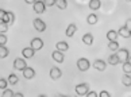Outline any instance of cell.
I'll list each match as a JSON object with an SVG mask.
<instances>
[{"mask_svg":"<svg viewBox=\"0 0 131 97\" xmlns=\"http://www.w3.org/2000/svg\"><path fill=\"white\" fill-rule=\"evenodd\" d=\"M115 55L118 57L119 64H120V62H122V64H124V62L130 61V51L127 50V48H119L118 53H116Z\"/></svg>","mask_w":131,"mask_h":97,"instance_id":"obj_1","label":"cell"},{"mask_svg":"<svg viewBox=\"0 0 131 97\" xmlns=\"http://www.w3.org/2000/svg\"><path fill=\"white\" fill-rule=\"evenodd\" d=\"M77 67H79V70H81V71H86L91 67V64L86 58H80V59L77 61Z\"/></svg>","mask_w":131,"mask_h":97,"instance_id":"obj_2","label":"cell"},{"mask_svg":"<svg viewBox=\"0 0 131 97\" xmlns=\"http://www.w3.org/2000/svg\"><path fill=\"white\" fill-rule=\"evenodd\" d=\"M89 92V85L88 84H79V85H76V93L79 94V96H85L86 93Z\"/></svg>","mask_w":131,"mask_h":97,"instance_id":"obj_3","label":"cell"},{"mask_svg":"<svg viewBox=\"0 0 131 97\" xmlns=\"http://www.w3.org/2000/svg\"><path fill=\"white\" fill-rule=\"evenodd\" d=\"M32 24H34V28H35L37 31H39V32H43V31L46 30V23L42 22L39 18H35V19H34Z\"/></svg>","mask_w":131,"mask_h":97,"instance_id":"obj_4","label":"cell"},{"mask_svg":"<svg viewBox=\"0 0 131 97\" xmlns=\"http://www.w3.org/2000/svg\"><path fill=\"white\" fill-rule=\"evenodd\" d=\"M30 47H31V50H34V51L41 50V48L43 47V41L41 39V38H34V39H31Z\"/></svg>","mask_w":131,"mask_h":97,"instance_id":"obj_5","label":"cell"},{"mask_svg":"<svg viewBox=\"0 0 131 97\" xmlns=\"http://www.w3.org/2000/svg\"><path fill=\"white\" fill-rule=\"evenodd\" d=\"M14 67H15L16 70H25L27 67V64H26L25 58H16V59L14 61Z\"/></svg>","mask_w":131,"mask_h":97,"instance_id":"obj_6","label":"cell"},{"mask_svg":"<svg viewBox=\"0 0 131 97\" xmlns=\"http://www.w3.org/2000/svg\"><path fill=\"white\" fill-rule=\"evenodd\" d=\"M32 8L37 14H43L46 11V6L43 4V2H35L32 4Z\"/></svg>","mask_w":131,"mask_h":97,"instance_id":"obj_7","label":"cell"},{"mask_svg":"<svg viewBox=\"0 0 131 97\" xmlns=\"http://www.w3.org/2000/svg\"><path fill=\"white\" fill-rule=\"evenodd\" d=\"M2 22H4V23L7 24V26H11V24L15 22V15H14V12H11V11H9V12H6L4 19H3Z\"/></svg>","mask_w":131,"mask_h":97,"instance_id":"obj_8","label":"cell"},{"mask_svg":"<svg viewBox=\"0 0 131 97\" xmlns=\"http://www.w3.org/2000/svg\"><path fill=\"white\" fill-rule=\"evenodd\" d=\"M61 76H62V71L60 67H51L50 69V78L51 80H58V78H61Z\"/></svg>","mask_w":131,"mask_h":97,"instance_id":"obj_9","label":"cell"},{"mask_svg":"<svg viewBox=\"0 0 131 97\" xmlns=\"http://www.w3.org/2000/svg\"><path fill=\"white\" fill-rule=\"evenodd\" d=\"M93 67L96 70H99V71H104L105 67H107V64H105V61H103V59H96L93 62Z\"/></svg>","mask_w":131,"mask_h":97,"instance_id":"obj_10","label":"cell"},{"mask_svg":"<svg viewBox=\"0 0 131 97\" xmlns=\"http://www.w3.org/2000/svg\"><path fill=\"white\" fill-rule=\"evenodd\" d=\"M22 71H23V77H25L26 80H31V78H34V76H35V70H34L32 67H28V66Z\"/></svg>","mask_w":131,"mask_h":97,"instance_id":"obj_11","label":"cell"},{"mask_svg":"<svg viewBox=\"0 0 131 97\" xmlns=\"http://www.w3.org/2000/svg\"><path fill=\"white\" fill-rule=\"evenodd\" d=\"M51 57H53V59H54L56 62H58V64H62V62L65 61V57H64V53H61V51H53V54H51Z\"/></svg>","mask_w":131,"mask_h":97,"instance_id":"obj_12","label":"cell"},{"mask_svg":"<svg viewBox=\"0 0 131 97\" xmlns=\"http://www.w3.org/2000/svg\"><path fill=\"white\" fill-rule=\"evenodd\" d=\"M34 54H35V51L31 50V47H25V48L22 50V55H23V58H25V59L32 58V57H34Z\"/></svg>","mask_w":131,"mask_h":97,"instance_id":"obj_13","label":"cell"},{"mask_svg":"<svg viewBox=\"0 0 131 97\" xmlns=\"http://www.w3.org/2000/svg\"><path fill=\"white\" fill-rule=\"evenodd\" d=\"M82 43L86 46L93 45V37H92V34H84V35H82Z\"/></svg>","mask_w":131,"mask_h":97,"instance_id":"obj_14","label":"cell"},{"mask_svg":"<svg viewBox=\"0 0 131 97\" xmlns=\"http://www.w3.org/2000/svg\"><path fill=\"white\" fill-rule=\"evenodd\" d=\"M77 31V26L74 23H70L69 26H68V28H66V37H73L74 35V32Z\"/></svg>","mask_w":131,"mask_h":97,"instance_id":"obj_15","label":"cell"},{"mask_svg":"<svg viewBox=\"0 0 131 97\" xmlns=\"http://www.w3.org/2000/svg\"><path fill=\"white\" fill-rule=\"evenodd\" d=\"M118 35H120V37H123V38H130L131 37V32H130V30H127L126 27H120L118 31Z\"/></svg>","mask_w":131,"mask_h":97,"instance_id":"obj_16","label":"cell"},{"mask_svg":"<svg viewBox=\"0 0 131 97\" xmlns=\"http://www.w3.org/2000/svg\"><path fill=\"white\" fill-rule=\"evenodd\" d=\"M107 39H110V42H116V39H118V32L115 30H110L107 32Z\"/></svg>","mask_w":131,"mask_h":97,"instance_id":"obj_17","label":"cell"},{"mask_svg":"<svg viewBox=\"0 0 131 97\" xmlns=\"http://www.w3.org/2000/svg\"><path fill=\"white\" fill-rule=\"evenodd\" d=\"M57 51H66V50H69V45H68L66 42H57Z\"/></svg>","mask_w":131,"mask_h":97,"instance_id":"obj_18","label":"cell"},{"mask_svg":"<svg viewBox=\"0 0 131 97\" xmlns=\"http://www.w3.org/2000/svg\"><path fill=\"white\" fill-rule=\"evenodd\" d=\"M88 7L91 9H99L101 7V2L100 0H91V2L88 3Z\"/></svg>","mask_w":131,"mask_h":97,"instance_id":"obj_19","label":"cell"},{"mask_svg":"<svg viewBox=\"0 0 131 97\" xmlns=\"http://www.w3.org/2000/svg\"><path fill=\"white\" fill-rule=\"evenodd\" d=\"M7 82H9L11 85H16L18 82H19L18 76H16V74H9V76H8V78H7Z\"/></svg>","mask_w":131,"mask_h":97,"instance_id":"obj_20","label":"cell"},{"mask_svg":"<svg viewBox=\"0 0 131 97\" xmlns=\"http://www.w3.org/2000/svg\"><path fill=\"white\" fill-rule=\"evenodd\" d=\"M56 6L60 8V9H65L66 7H68V2L66 0H56Z\"/></svg>","mask_w":131,"mask_h":97,"instance_id":"obj_21","label":"cell"},{"mask_svg":"<svg viewBox=\"0 0 131 97\" xmlns=\"http://www.w3.org/2000/svg\"><path fill=\"white\" fill-rule=\"evenodd\" d=\"M9 54V50L6 46H0V58H7Z\"/></svg>","mask_w":131,"mask_h":97,"instance_id":"obj_22","label":"cell"},{"mask_svg":"<svg viewBox=\"0 0 131 97\" xmlns=\"http://www.w3.org/2000/svg\"><path fill=\"white\" fill-rule=\"evenodd\" d=\"M86 22L89 24H96L97 23V16H96L95 14H91V15H88V18H86Z\"/></svg>","mask_w":131,"mask_h":97,"instance_id":"obj_23","label":"cell"},{"mask_svg":"<svg viewBox=\"0 0 131 97\" xmlns=\"http://www.w3.org/2000/svg\"><path fill=\"white\" fill-rule=\"evenodd\" d=\"M122 82H123L124 86H128V88H130V85H131V77H130V74H124L123 78H122Z\"/></svg>","mask_w":131,"mask_h":97,"instance_id":"obj_24","label":"cell"},{"mask_svg":"<svg viewBox=\"0 0 131 97\" xmlns=\"http://www.w3.org/2000/svg\"><path fill=\"white\" fill-rule=\"evenodd\" d=\"M108 48L111 51H118L119 50V43H118V41L116 42H110L108 43Z\"/></svg>","mask_w":131,"mask_h":97,"instance_id":"obj_25","label":"cell"},{"mask_svg":"<svg viewBox=\"0 0 131 97\" xmlns=\"http://www.w3.org/2000/svg\"><path fill=\"white\" fill-rule=\"evenodd\" d=\"M108 64H110V65H112V66L118 65V64H119V61H118V57H116L115 54L110 55V58H108Z\"/></svg>","mask_w":131,"mask_h":97,"instance_id":"obj_26","label":"cell"},{"mask_svg":"<svg viewBox=\"0 0 131 97\" xmlns=\"http://www.w3.org/2000/svg\"><path fill=\"white\" fill-rule=\"evenodd\" d=\"M123 71L126 73V74H130V73H131V64H130V61H127V62H124V64H123Z\"/></svg>","mask_w":131,"mask_h":97,"instance_id":"obj_27","label":"cell"},{"mask_svg":"<svg viewBox=\"0 0 131 97\" xmlns=\"http://www.w3.org/2000/svg\"><path fill=\"white\" fill-rule=\"evenodd\" d=\"M14 93H15V92H12L11 89H4L2 97H14Z\"/></svg>","mask_w":131,"mask_h":97,"instance_id":"obj_28","label":"cell"},{"mask_svg":"<svg viewBox=\"0 0 131 97\" xmlns=\"http://www.w3.org/2000/svg\"><path fill=\"white\" fill-rule=\"evenodd\" d=\"M7 85H8V82L6 78H0V89H7Z\"/></svg>","mask_w":131,"mask_h":97,"instance_id":"obj_29","label":"cell"},{"mask_svg":"<svg viewBox=\"0 0 131 97\" xmlns=\"http://www.w3.org/2000/svg\"><path fill=\"white\" fill-rule=\"evenodd\" d=\"M7 30H8V26H7V24L4 23V22H0V34H4Z\"/></svg>","mask_w":131,"mask_h":97,"instance_id":"obj_30","label":"cell"},{"mask_svg":"<svg viewBox=\"0 0 131 97\" xmlns=\"http://www.w3.org/2000/svg\"><path fill=\"white\" fill-rule=\"evenodd\" d=\"M7 43V37L4 34H0V46H6Z\"/></svg>","mask_w":131,"mask_h":97,"instance_id":"obj_31","label":"cell"},{"mask_svg":"<svg viewBox=\"0 0 131 97\" xmlns=\"http://www.w3.org/2000/svg\"><path fill=\"white\" fill-rule=\"evenodd\" d=\"M99 97H111V94H110V92H107V90H101L99 93Z\"/></svg>","mask_w":131,"mask_h":97,"instance_id":"obj_32","label":"cell"},{"mask_svg":"<svg viewBox=\"0 0 131 97\" xmlns=\"http://www.w3.org/2000/svg\"><path fill=\"white\" fill-rule=\"evenodd\" d=\"M85 97H99V96H97V93H96V92H92V90H89L88 93L85 94Z\"/></svg>","mask_w":131,"mask_h":97,"instance_id":"obj_33","label":"cell"},{"mask_svg":"<svg viewBox=\"0 0 131 97\" xmlns=\"http://www.w3.org/2000/svg\"><path fill=\"white\" fill-rule=\"evenodd\" d=\"M54 3H56V0H47V2H43L45 6H54Z\"/></svg>","mask_w":131,"mask_h":97,"instance_id":"obj_34","label":"cell"},{"mask_svg":"<svg viewBox=\"0 0 131 97\" xmlns=\"http://www.w3.org/2000/svg\"><path fill=\"white\" fill-rule=\"evenodd\" d=\"M6 12H7V11H4L3 8H0V22H2L3 19H4V15H6Z\"/></svg>","mask_w":131,"mask_h":97,"instance_id":"obj_35","label":"cell"},{"mask_svg":"<svg viewBox=\"0 0 131 97\" xmlns=\"http://www.w3.org/2000/svg\"><path fill=\"white\" fill-rule=\"evenodd\" d=\"M126 28H127V30H130V28H131V19L128 18V20L127 22H126V26H124Z\"/></svg>","mask_w":131,"mask_h":97,"instance_id":"obj_36","label":"cell"},{"mask_svg":"<svg viewBox=\"0 0 131 97\" xmlns=\"http://www.w3.org/2000/svg\"><path fill=\"white\" fill-rule=\"evenodd\" d=\"M14 97H25V94L20 93V92H18V93H14Z\"/></svg>","mask_w":131,"mask_h":97,"instance_id":"obj_37","label":"cell"},{"mask_svg":"<svg viewBox=\"0 0 131 97\" xmlns=\"http://www.w3.org/2000/svg\"><path fill=\"white\" fill-rule=\"evenodd\" d=\"M26 3H27V4H34L35 2H31V0H26Z\"/></svg>","mask_w":131,"mask_h":97,"instance_id":"obj_38","label":"cell"},{"mask_svg":"<svg viewBox=\"0 0 131 97\" xmlns=\"http://www.w3.org/2000/svg\"><path fill=\"white\" fill-rule=\"evenodd\" d=\"M38 97H46V96H43V94H41V96H38Z\"/></svg>","mask_w":131,"mask_h":97,"instance_id":"obj_39","label":"cell"}]
</instances>
